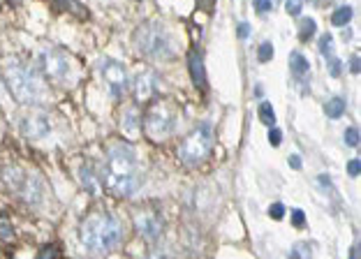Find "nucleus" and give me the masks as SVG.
<instances>
[{
	"label": "nucleus",
	"instance_id": "obj_1",
	"mask_svg": "<svg viewBox=\"0 0 361 259\" xmlns=\"http://www.w3.org/2000/svg\"><path fill=\"white\" fill-rule=\"evenodd\" d=\"M102 181L116 197H133L142 183L137 153L126 144L114 146L102 165Z\"/></svg>",
	"mask_w": 361,
	"mask_h": 259
},
{
	"label": "nucleus",
	"instance_id": "obj_2",
	"mask_svg": "<svg viewBox=\"0 0 361 259\" xmlns=\"http://www.w3.org/2000/svg\"><path fill=\"white\" fill-rule=\"evenodd\" d=\"M81 243L88 253L93 255H104L111 253L123 239V227L114 215L109 213H95L81 225Z\"/></svg>",
	"mask_w": 361,
	"mask_h": 259
},
{
	"label": "nucleus",
	"instance_id": "obj_3",
	"mask_svg": "<svg viewBox=\"0 0 361 259\" xmlns=\"http://www.w3.org/2000/svg\"><path fill=\"white\" fill-rule=\"evenodd\" d=\"M5 81L10 86L16 102L21 104H37L44 97V79L32 65L23 63L19 58H12L5 63Z\"/></svg>",
	"mask_w": 361,
	"mask_h": 259
},
{
	"label": "nucleus",
	"instance_id": "obj_4",
	"mask_svg": "<svg viewBox=\"0 0 361 259\" xmlns=\"http://www.w3.org/2000/svg\"><path fill=\"white\" fill-rule=\"evenodd\" d=\"M135 44L146 58H153V61H169L176 49L167 28L155 19L144 21L142 26L135 30Z\"/></svg>",
	"mask_w": 361,
	"mask_h": 259
},
{
	"label": "nucleus",
	"instance_id": "obj_5",
	"mask_svg": "<svg viewBox=\"0 0 361 259\" xmlns=\"http://www.w3.org/2000/svg\"><path fill=\"white\" fill-rule=\"evenodd\" d=\"M178 123V111H176V104L167 100V97H162V100L153 102L149 111H146L144 116V127L146 132H149L151 139H165L171 132H174V127Z\"/></svg>",
	"mask_w": 361,
	"mask_h": 259
},
{
	"label": "nucleus",
	"instance_id": "obj_6",
	"mask_svg": "<svg viewBox=\"0 0 361 259\" xmlns=\"http://www.w3.org/2000/svg\"><path fill=\"white\" fill-rule=\"evenodd\" d=\"M213 149V127L211 125H197L190 134L185 137L183 144L178 149V158L185 162V165H200L209 158V153Z\"/></svg>",
	"mask_w": 361,
	"mask_h": 259
},
{
	"label": "nucleus",
	"instance_id": "obj_7",
	"mask_svg": "<svg viewBox=\"0 0 361 259\" xmlns=\"http://www.w3.org/2000/svg\"><path fill=\"white\" fill-rule=\"evenodd\" d=\"M37 61H39V70H42V75H47L49 79H56V81L68 79L70 58H68V53L61 51V49H44Z\"/></svg>",
	"mask_w": 361,
	"mask_h": 259
},
{
	"label": "nucleus",
	"instance_id": "obj_8",
	"mask_svg": "<svg viewBox=\"0 0 361 259\" xmlns=\"http://www.w3.org/2000/svg\"><path fill=\"white\" fill-rule=\"evenodd\" d=\"M100 72H102V79L106 81V86H109V91L114 97H123L128 93V72L126 68L118 63V61H111V58H104L100 63Z\"/></svg>",
	"mask_w": 361,
	"mask_h": 259
},
{
	"label": "nucleus",
	"instance_id": "obj_9",
	"mask_svg": "<svg viewBox=\"0 0 361 259\" xmlns=\"http://www.w3.org/2000/svg\"><path fill=\"white\" fill-rule=\"evenodd\" d=\"M135 227L146 241H155L160 236V232H162V217L155 213L153 208L139 210L137 217H135Z\"/></svg>",
	"mask_w": 361,
	"mask_h": 259
},
{
	"label": "nucleus",
	"instance_id": "obj_10",
	"mask_svg": "<svg viewBox=\"0 0 361 259\" xmlns=\"http://www.w3.org/2000/svg\"><path fill=\"white\" fill-rule=\"evenodd\" d=\"M133 91H135L137 102H149L151 97L158 93V77H155L153 72H142V75H137L135 79Z\"/></svg>",
	"mask_w": 361,
	"mask_h": 259
},
{
	"label": "nucleus",
	"instance_id": "obj_11",
	"mask_svg": "<svg viewBox=\"0 0 361 259\" xmlns=\"http://www.w3.org/2000/svg\"><path fill=\"white\" fill-rule=\"evenodd\" d=\"M21 127H23V134L28 137H47L49 134V120L44 113H32V116L23 118L21 120Z\"/></svg>",
	"mask_w": 361,
	"mask_h": 259
},
{
	"label": "nucleus",
	"instance_id": "obj_12",
	"mask_svg": "<svg viewBox=\"0 0 361 259\" xmlns=\"http://www.w3.org/2000/svg\"><path fill=\"white\" fill-rule=\"evenodd\" d=\"M188 68H190V79L192 84L197 88H207V68H204V61L200 51H190V56H188Z\"/></svg>",
	"mask_w": 361,
	"mask_h": 259
},
{
	"label": "nucleus",
	"instance_id": "obj_13",
	"mask_svg": "<svg viewBox=\"0 0 361 259\" xmlns=\"http://www.w3.org/2000/svg\"><path fill=\"white\" fill-rule=\"evenodd\" d=\"M290 70H292V75H294V77L301 79V77H306V75H308L310 65H308V61L303 58V56H301L299 51H292V53H290Z\"/></svg>",
	"mask_w": 361,
	"mask_h": 259
},
{
	"label": "nucleus",
	"instance_id": "obj_14",
	"mask_svg": "<svg viewBox=\"0 0 361 259\" xmlns=\"http://www.w3.org/2000/svg\"><path fill=\"white\" fill-rule=\"evenodd\" d=\"M324 111L329 118H341L343 113H345V100H343V97H331V100L324 104Z\"/></svg>",
	"mask_w": 361,
	"mask_h": 259
},
{
	"label": "nucleus",
	"instance_id": "obj_15",
	"mask_svg": "<svg viewBox=\"0 0 361 259\" xmlns=\"http://www.w3.org/2000/svg\"><path fill=\"white\" fill-rule=\"evenodd\" d=\"M352 14H355V10L352 7H341V10H336L334 12V16H331V23L334 26H348L350 23V19H352Z\"/></svg>",
	"mask_w": 361,
	"mask_h": 259
},
{
	"label": "nucleus",
	"instance_id": "obj_16",
	"mask_svg": "<svg viewBox=\"0 0 361 259\" xmlns=\"http://www.w3.org/2000/svg\"><path fill=\"white\" fill-rule=\"evenodd\" d=\"M315 30H317L315 21L308 19V16H303V23H301V30H299V39H301V42H308V39L315 35Z\"/></svg>",
	"mask_w": 361,
	"mask_h": 259
},
{
	"label": "nucleus",
	"instance_id": "obj_17",
	"mask_svg": "<svg viewBox=\"0 0 361 259\" xmlns=\"http://www.w3.org/2000/svg\"><path fill=\"white\" fill-rule=\"evenodd\" d=\"M259 118H262V123L269 125V127L276 125V113H274V107H271L269 102H262L259 104Z\"/></svg>",
	"mask_w": 361,
	"mask_h": 259
},
{
	"label": "nucleus",
	"instance_id": "obj_18",
	"mask_svg": "<svg viewBox=\"0 0 361 259\" xmlns=\"http://www.w3.org/2000/svg\"><path fill=\"white\" fill-rule=\"evenodd\" d=\"M310 257H313V253H310V246H306V243H297L290 250V259H310Z\"/></svg>",
	"mask_w": 361,
	"mask_h": 259
},
{
	"label": "nucleus",
	"instance_id": "obj_19",
	"mask_svg": "<svg viewBox=\"0 0 361 259\" xmlns=\"http://www.w3.org/2000/svg\"><path fill=\"white\" fill-rule=\"evenodd\" d=\"M319 51H322V56H324L326 61H329L331 56H334V39H331L329 32H324L322 39H319Z\"/></svg>",
	"mask_w": 361,
	"mask_h": 259
},
{
	"label": "nucleus",
	"instance_id": "obj_20",
	"mask_svg": "<svg viewBox=\"0 0 361 259\" xmlns=\"http://www.w3.org/2000/svg\"><path fill=\"white\" fill-rule=\"evenodd\" d=\"M278 3H281V0H255V10L257 14H267L271 10H276Z\"/></svg>",
	"mask_w": 361,
	"mask_h": 259
},
{
	"label": "nucleus",
	"instance_id": "obj_21",
	"mask_svg": "<svg viewBox=\"0 0 361 259\" xmlns=\"http://www.w3.org/2000/svg\"><path fill=\"white\" fill-rule=\"evenodd\" d=\"M271 58H274V44H271V42H262L259 44V61L267 63Z\"/></svg>",
	"mask_w": 361,
	"mask_h": 259
},
{
	"label": "nucleus",
	"instance_id": "obj_22",
	"mask_svg": "<svg viewBox=\"0 0 361 259\" xmlns=\"http://www.w3.org/2000/svg\"><path fill=\"white\" fill-rule=\"evenodd\" d=\"M326 63H329V75H331L334 79H336V77H341V72H343V65H341V61L336 58V56H331V58L326 61Z\"/></svg>",
	"mask_w": 361,
	"mask_h": 259
},
{
	"label": "nucleus",
	"instance_id": "obj_23",
	"mask_svg": "<svg viewBox=\"0 0 361 259\" xmlns=\"http://www.w3.org/2000/svg\"><path fill=\"white\" fill-rule=\"evenodd\" d=\"M301 5H303V0H285L287 12H290L292 16H299L301 14Z\"/></svg>",
	"mask_w": 361,
	"mask_h": 259
},
{
	"label": "nucleus",
	"instance_id": "obj_24",
	"mask_svg": "<svg viewBox=\"0 0 361 259\" xmlns=\"http://www.w3.org/2000/svg\"><path fill=\"white\" fill-rule=\"evenodd\" d=\"M345 144L348 146H359V130H355V127H348V132H345Z\"/></svg>",
	"mask_w": 361,
	"mask_h": 259
},
{
	"label": "nucleus",
	"instance_id": "obj_25",
	"mask_svg": "<svg viewBox=\"0 0 361 259\" xmlns=\"http://www.w3.org/2000/svg\"><path fill=\"white\" fill-rule=\"evenodd\" d=\"M281 139H283V132L274 125V127L269 130V141L274 144V146H278V144H281Z\"/></svg>",
	"mask_w": 361,
	"mask_h": 259
},
{
	"label": "nucleus",
	"instance_id": "obj_26",
	"mask_svg": "<svg viewBox=\"0 0 361 259\" xmlns=\"http://www.w3.org/2000/svg\"><path fill=\"white\" fill-rule=\"evenodd\" d=\"M292 222H294V227H303L306 225V215H303V210H292Z\"/></svg>",
	"mask_w": 361,
	"mask_h": 259
},
{
	"label": "nucleus",
	"instance_id": "obj_27",
	"mask_svg": "<svg viewBox=\"0 0 361 259\" xmlns=\"http://www.w3.org/2000/svg\"><path fill=\"white\" fill-rule=\"evenodd\" d=\"M269 213H271V217H274V220H281V217L285 215V206L283 204H274Z\"/></svg>",
	"mask_w": 361,
	"mask_h": 259
},
{
	"label": "nucleus",
	"instance_id": "obj_28",
	"mask_svg": "<svg viewBox=\"0 0 361 259\" xmlns=\"http://www.w3.org/2000/svg\"><path fill=\"white\" fill-rule=\"evenodd\" d=\"M51 3H56V5H59L61 10H65V12L75 10V0H51Z\"/></svg>",
	"mask_w": 361,
	"mask_h": 259
},
{
	"label": "nucleus",
	"instance_id": "obj_29",
	"mask_svg": "<svg viewBox=\"0 0 361 259\" xmlns=\"http://www.w3.org/2000/svg\"><path fill=\"white\" fill-rule=\"evenodd\" d=\"M56 255H59V250H56L54 246H49L47 250H42V253H39V257H37V259H54Z\"/></svg>",
	"mask_w": 361,
	"mask_h": 259
},
{
	"label": "nucleus",
	"instance_id": "obj_30",
	"mask_svg": "<svg viewBox=\"0 0 361 259\" xmlns=\"http://www.w3.org/2000/svg\"><path fill=\"white\" fill-rule=\"evenodd\" d=\"M359 169H361V162H359V160H352L350 165H348V174H350V176H357V174H359Z\"/></svg>",
	"mask_w": 361,
	"mask_h": 259
},
{
	"label": "nucleus",
	"instance_id": "obj_31",
	"mask_svg": "<svg viewBox=\"0 0 361 259\" xmlns=\"http://www.w3.org/2000/svg\"><path fill=\"white\" fill-rule=\"evenodd\" d=\"M248 35H250V26H248V23H241V26H239V37L248 39Z\"/></svg>",
	"mask_w": 361,
	"mask_h": 259
},
{
	"label": "nucleus",
	"instance_id": "obj_32",
	"mask_svg": "<svg viewBox=\"0 0 361 259\" xmlns=\"http://www.w3.org/2000/svg\"><path fill=\"white\" fill-rule=\"evenodd\" d=\"M350 70H352V75H359V70H361V63H359V58L355 56V58H352V63H350Z\"/></svg>",
	"mask_w": 361,
	"mask_h": 259
},
{
	"label": "nucleus",
	"instance_id": "obj_33",
	"mask_svg": "<svg viewBox=\"0 0 361 259\" xmlns=\"http://www.w3.org/2000/svg\"><path fill=\"white\" fill-rule=\"evenodd\" d=\"M290 165H292L294 169H299V167H301V160H299V156H292V158H290Z\"/></svg>",
	"mask_w": 361,
	"mask_h": 259
},
{
	"label": "nucleus",
	"instance_id": "obj_34",
	"mask_svg": "<svg viewBox=\"0 0 361 259\" xmlns=\"http://www.w3.org/2000/svg\"><path fill=\"white\" fill-rule=\"evenodd\" d=\"M350 259H357V248H352V253H350Z\"/></svg>",
	"mask_w": 361,
	"mask_h": 259
},
{
	"label": "nucleus",
	"instance_id": "obj_35",
	"mask_svg": "<svg viewBox=\"0 0 361 259\" xmlns=\"http://www.w3.org/2000/svg\"><path fill=\"white\" fill-rule=\"evenodd\" d=\"M308 3H317V0H308Z\"/></svg>",
	"mask_w": 361,
	"mask_h": 259
}]
</instances>
